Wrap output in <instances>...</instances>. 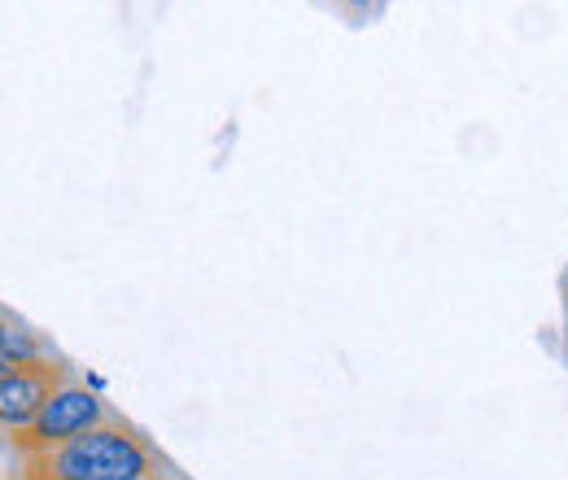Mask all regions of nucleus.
I'll return each instance as SVG.
<instances>
[{
  "mask_svg": "<svg viewBox=\"0 0 568 480\" xmlns=\"http://www.w3.org/2000/svg\"><path fill=\"white\" fill-rule=\"evenodd\" d=\"M153 472V455L123 423L92 428L58 450L31 455V480H144Z\"/></svg>",
  "mask_w": 568,
  "mask_h": 480,
  "instance_id": "obj_1",
  "label": "nucleus"
},
{
  "mask_svg": "<svg viewBox=\"0 0 568 480\" xmlns=\"http://www.w3.org/2000/svg\"><path fill=\"white\" fill-rule=\"evenodd\" d=\"M105 423H110V407L97 394H88L83 385H62L49 398V407L36 415V423L18 432V446L27 455H44V450H58L74 437H88L92 428H105Z\"/></svg>",
  "mask_w": 568,
  "mask_h": 480,
  "instance_id": "obj_2",
  "label": "nucleus"
},
{
  "mask_svg": "<svg viewBox=\"0 0 568 480\" xmlns=\"http://www.w3.org/2000/svg\"><path fill=\"white\" fill-rule=\"evenodd\" d=\"M58 376L62 367L53 362H22V367H4L0 376V419L4 428L22 432L36 423V415L49 407V398L58 394Z\"/></svg>",
  "mask_w": 568,
  "mask_h": 480,
  "instance_id": "obj_3",
  "label": "nucleus"
},
{
  "mask_svg": "<svg viewBox=\"0 0 568 480\" xmlns=\"http://www.w3.org/2000/svg\"><path fill=\"white\" fill-rule=\"evenodd\" d=\"M22 362H36V349L22 328H13V319H4V367H22Z\"/></svg>",
  "mask_w": 568,
  "mask_h": 480,
  "instance_id": "obj_4",
  "label": "nucleus"
}]
</instances>
